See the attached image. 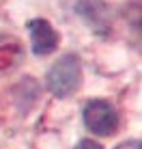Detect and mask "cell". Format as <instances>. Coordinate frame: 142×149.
Returning a JSON list of instances; mask_svg holds the SVG:
<instances>
[{
  "instance_id": "obj_1",
  "label": "cell",
  "mask_w": 142,
  "mask_h": 149,
  "mask_svg": "<svg viewBox=\"0 0 142 149\" xmlns=\"http://www.w3.org/2000/svg\"><path fill=\"white\" fill-rule=\"evenodd\" d=\"M82 84V63L75 54H65L56 63L48 69L45 76V86L54 97H65L73 95Z\"/></svg>"
},
{
  "instance_id": "obj_2",
  "label": "cell",
  "mask_w": 142,
  "mask_h": 149,
  "mask_svg": "<svg viewBox=\"0 0 142 149\" xmlns=\"http://www.w3.org/2000/svg\"><path fill=\"white\" fill-rule=\"evenodd\" d=\"M82 119L88 132L97 136H112L119 127V110L108 100H90L82 110Z\"/></svg>"
},
{
  "instance_id": "obj_3",
  "label": "cell",
  "mask_w": 142,
  "mask_h": 149,
  "mask_svg": "<svg viewBox=\"0 0 142 149\" xmlns=\"http://www.w3.org/2000/svg\"><path fill=\"white\" fill-rule=\"evenodd\" d=\"M75 11L78 15L93 28L97 35H110L112 28V11L103 0H78L75 2Z\"/></svg>"
},
{
  "instance_id": "obj_4",
  "label": "cell",
  "mask_w": 142,
  "mask_h": 149,
  "mask_svg": "<svg viewBox=\"0 0 142 149\" xmlns=\"http://www.w3.org/2000/svg\"><path fill=\"white\" fill-rule=\"evenodd\" d=\"M28 33H30V48L37 56H48L58 48L60 43V35L58 30L43 17H34L26 24Z\"/></svg>"
},
{
  "instance_id": "obj_5",
  "label": "cell",
  "mask_w": 142,
  "mask_h": 149,
  "mask_svg": "<svg viewBox=\"0 0 142 149\" xmlns=\"http://www.w3.org/2000/svg\"><path fill=\"white\" fill-rule=\"evenodd\" d=\"M26 58V48L15 35L0 33V76L17 69Z\"/></svg>"
},
{
  "instance_id": "obj_6",
  "label": "cell",
  "mask_w": 142,
  "mask_h": 149,
  "mask_svg": "<svg viewBox=\"0 0 142 149\" xmlns=\"http://www.w3.org/2000/svg\"><path fill=\"white\" fill-rule=\"evenodd\" d=\"M75 149H103V147H101V143L93 141V138H82V141L75 145Z\"/></svg>"
},
{
  "instance_id": "obj_7",
  "label": "cell",
  "mask_w": 142,
  "mask_h": 149,
  "mask_svg": "<svg viewBox=\"0 0 142 149\" xmlns=\"http://www.w3.org/2000/svg\"><path fill=\"white\" fill-rule=\"evenodd\" d=\"M114 149H142V143L138 141V138H129V141H123L119 143Z\"/></svg>"
}]
</instances>
